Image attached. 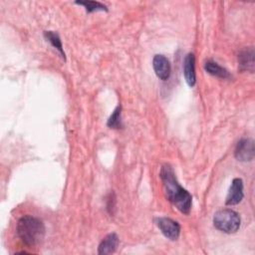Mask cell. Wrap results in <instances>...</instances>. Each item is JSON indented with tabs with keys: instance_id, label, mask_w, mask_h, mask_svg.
Segmentation results:
<instances>
[{
	"instance_id": "cell-1",
	"label": "cell",
	"mask_w": 255,
	"mask_h": 255,
	"mask_svg": "<svg viewBox=\"0 0 255 255\" xmlns=\"http://www.w3.org/2000/svg\"><path fill=\"white\" fill-rule=\"evenodd\" d=\"M159 177L162 182L165 197L181 212L188 214L191 209L192 197L177 181L174 171L169 164H163Z\"/></svg>"
},
{
	"instance_id": "cell-2",
	"label": "cell",
	"mask_w": 255,
	"mask_h": 255,
	"mask_svg": "<svg viewBox=\"0 0 255 255\" xmlns=\"http://www.w3.org/2000/svg\"><path fill=\"white\" fill-rule=\"evenodd\" d=\"M16 231L18 237L25 245L33 247L43 240L45 235V226L39 218L31 215H25L18 220Z\"/></svg>"
},
{
	"instance_id": "cell-3",
	"label": "cell",
	"mask_w": 255,
	"mask_h": 255,
	"mask_svg": "<svg viewBox=\"0 0 255 255\" xmlns=\"http://www.w3.org/2000/svg\"><path fill=\"white\" fill-rule=\"evenodd\" d=\"M241 219L239 214L232 209L218 210L213 216V225L221 232L231 234L235 233L240 227Z\"/></svg>"
},
{
	"instance_id": "cell-4",
	"label": "cell",
	"mask_w": 255,
	"mask_h": 255,
	"mask_svg": "<svg viewBox=\"0 0 255 255\" xmlns=\"http://www.w3.org/2000/svg\"><path fill=\"white\" fill-rule=\"evenodd\" d=\"M155 223L161 233L169 240H177L180 234V225L168 217H158L155 219Z\"/></svg>"
},
{
	"instance_id": "cell-5",
	"label": "cell",
	"mask_w": 255,
	"mask_h": 255,
	"mask_svg": "<svg viewBox=\"0 0 255 255\" xmlns=\"http://www.w3.org/2000/svg\"><path fill=\"white\" fill-rule=\"evenodd\" d=\"M234 155L237 160L247 162L251 161L255 155V148H254V141L251 138H242L238 141Z\"/></svg>"
},
{
	"instance_id": "cell-6",
	"label": "cell",
	"mask_w": 255,
	"mask_h": 255,
	"mask_svg": "<svg viewBox=\"0 0 255 255\" xmlns=\"http://www.w3.org/2000/svg\"><path fill=\"white\" fill-rule=\"evenodd\" d=\"M152 67L155 75L162 81H165L170 76V63L163 55H155L152 60Z\"/></svg>"
},
{
	"instance_id": "cell-7",
	"label": "cell",
	"mask_w": 255,
	"mask_h": 255,
	"mask_svg": "<svg viewBox=\"0 0 255 255\" xmlns=\"http://www.w3.org/2000/svg\"><path fill=\"white\" fill-rule=\"evenodd\" d=\"M243 181L241 178H234L229 187V191L226 197V205L238 204L243 199Z\"/></svg>"
},
{
	"instance_id": "cell-8",
	"label": "cell",
	"mask_w": 255,
	"mask_h": 255,
	"mask_svg": "<svg viewBox=\"0 0 255 255\" xmlns=\"http://www.w3.org/2000/svg\"><path fill=\"white\" fill-rule=\"evenodd\" d=\"M183 75L189 87H193L196 83L195 74V57L192 53H188L183 61Z\"/></svg>"
},
{
	"instance_id": "cell-9",
	"label": "cell",
	"mask_w": 255,
	"mask_h": 255,
	"mask_svg": "<svg viewBox=\"0 0 255 255\" xmlns=\"http://www.w3.org/2000/svg\"><path fill=\"white\" fill-rule=\"evenodd\" d=\"M238 65L240 71H254V49L252 47L245 48L238 55Z\"/></svg>"
},
{
	"instance_id": "cell-10",
	"label": "cell",
	"mask_w": 255,
	"mask_h": 255,
	"mask_svg": "<svg viewBox=\"0 0 255 255\" xmlns=\"http://www.w3.org/2000/svg\"><path fill=\"white\" fill-rule=\"evenodd\" d=\"M119 246V237L116 233H110L103 238L99 247L98 253L102 255L114 253Z\"/></svg>"
},
{
	"instance_id": "cell-11",
	"label": "cell",
	"mask_w": 255,
	"mask_h": 255,
	"mask_svg": "<svg viewBox=\"0 0 255 255\" xmlns=\"http://www.w3.org/2000/svg\"><path fill=\"white\" fill-rule=\"evenodd\" d=\"M204 69L208 74H210L214 77L221 78V79L230 78L229 72L225 68L221 67L220 65H218L216 62H214L212 60H209L204 64Z\"/></svg>"
},
{
	"instance_id": "cell-12",
	"label": "cell",
	"mask_w": 255,
	"mask_h": 255,
	"mask_svg": "<svg viewBox=\"0 0 255 255\" xmlns=\"http://www.w3.org/2000/svg\"><path fill=\"white\" fill-rule=\"evenodd\" d=\"M44 36H45V38L47 39V41H49V42L52 44V46H53L54 48H56V49L60 52V54L62 55V57H63L64 60H65V52H64L63 45H62V41H61V39H60L59 34L56 33V32H53V31H46V32L44 33Z\"/></svg>"
},
{
	"instance_id": "cell-13",
	"label": "cell",
	"mask_w": 255,
	"mask_h": 255,
	"mask_svg": "<svg viewBox=\"0 0 255 255\" xmlns=\"http://www.w3.org/2000/svg\"><path fill=\"white\" fill-rule=\"evenodd\" d=\"M76 4L84 6L88 13H92L95 11H108L106 5L97 1H77Z\"/></svg>"
},
{
	"instance_id": "cell-14",
	"label": "cell",
	"mask_w": 255,
	"mask_h": 255,
	"mask_svg": "<svg viewBox=\"0 0 255 255\" xmlns=\"http://www.w3.org/2000/svg\"><path fill=\"white\" fill-rule=\"evenodd\" d=\"M121 113H122V107L118 106L114 113L111 115L107 122V126L111 128H122V120H121Z\"/></svg>"
},
{
	"instance_id": "cell-15",
	"label": "cell",
	"mask_w": 255,
	"mask_h": 255,
	"mask_svg": "<svg viewBox=\"0 0 255 255\" xmlns=\"http://www.w3.org/2000/svg\"><path fill=\"white\" fill-rule=\"evenodd\" d=\"M112 195H113V192L110 194V196H109V198H108V204H107V208H108V210H109V212H110L111 214L114 213L113 209H114L115 206H116V199H115V197H112Z\"/></svg>"
}]
</instances>
